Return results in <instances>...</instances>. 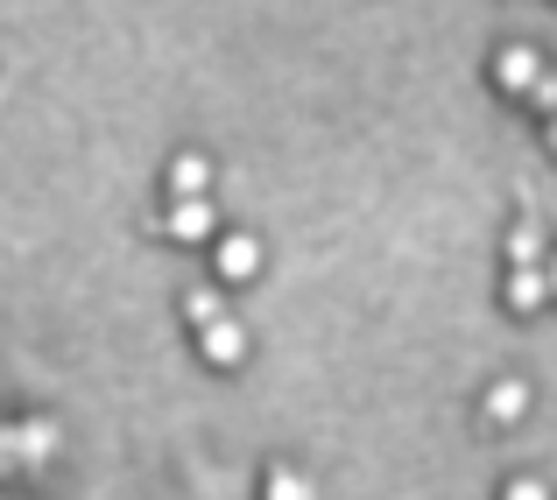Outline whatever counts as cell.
I'll list each match as a JSON object with an SVG mask.
<instances>
[{
  "mask_svg": "<svg viewBox=\"0 0 557 500\" xmlns=\"http://www.w3.org/2000/svg\"><path fill=\"white\" fill-rule=\"evenodd\" d=\"M57 459V423L28 416V423H0V465H50Z\"/></svg>",
  "mask_w": 557,
  "mask_h": 500,
  "instance_id": "6da1fadb",
  "label": "cell"
},
{
  "mask_svg": "<svg viewBox=\"0 0 557 500\" xmlns=\"http://www.w3.org/2000/svg\"><path fill=\"white\" fill-rule=\"evenodd\" d=\"M170 190H177V198L212 190V163H205V155H177V163H170Z\"/></svg>",
  "mask_w": 557,
  "mask_h": 500,
  "instance_id": "ba28073f",
  "label": "cell"
},
{
  "mask_svg": "<svg viewBox=\"0 0 557 500\" xmlns=\"http://www.w3.org/2000/svg\"><path fill=\"white\" fill-rule=\"evenodd\" d=\"M163 233H170V240H184V247L212 240V233H219V212H212V198H205V190H198V198H177V204L163 212Z\"/></svg>",
  "mask_w": 557,
  "mask_h": 500,
  "instance_id": "7a4b0ae2",
  "label": "cell"
},
{
  "mask_svg": "<svg viewBox=\"0 0 557 500\" xmlns=\"http://www.w3.org/2000/svg\"><path fill=\"white\" fill-rule=\"evenodd\" d=\"M530 416V388L522 380H494L487 388V423H522Z\"/></svg>",
  "mask_w": 557,
  "mask_h": 500,
  "instance_id": "52a82bcc",
  "label": "cell"
},
{
  "mask_svg": "<svg viewBox=\"0 0 557 500\" xmlns=\"http://www.w3.org/2000/svg\"><path fill=\"white\" fill-rule=\"evenodd\" d=\"M544 268H550V297H557V247H550V254H544Z\"/></svg>",
  "mask_w": 557,
  "mask_h": 500,
  "instance_id": "7c38bea8",
  "label": "cell"
},
{
  "mask_svg": "<svg viewBox=\"0 0 557 500\" xmlns=\"http://www.w3.org/2000/svg\"><path fill=\"white\" fill-rule=\"evenodd\" d=\"M184 317H190V325H212V317H226V297H219V289H190Z\"/></svg>",
  "mask_w": 557,
  "mask_h": 500,
  "instance_id": "30bf717a",
  "label": "cell"
},
{
  "mask_svg": "<svg viewBox=\"0 0 557 500\" xmlns=\"http://www.w3.org/2000/svg\"><path fill=\"white\" fill-rule=\"evenodd\" d=\"M544 141H550V155H557V121H550V127H544Z\"/></svg>",
  "mask_w": 557,
  "mask_h": 500,
  "instance_id": "4fadbf2b",
  "label": "cell"
},
{
  "mask_svg": "<svg viewBox=\"0 0 557 500\" xmlns=\"http://www.w3.org/2000/svg\"><path fill=\"white\" fill-rule=\"evenodd\" d=\"M522 99H536V107H544V113H557V71H536V85H530V92H522Z\"/></svg>",
  "mask_w": 557,
  "mask_h": 500,
  "instance_id": "8fae6325",
  "label": "cell"
},
{
  "mask_svg": "<svg viewBox=\"0 0 557 500\" xmlns=\"http://www.w3.org/2000/svg\"><path fill=\"white\" fill-rule=\"evenodd\" d=\"M536 71H544V57H536L530 42H508V50H494V85H502V92H530Z\"/></svg>",
  "mask_w": 557,
  "mask_h": 500,
  "instance_id": "277c9868",
  "label": "cell"
},
{
  "mask_svg": "<svg viewBox=\"0 0 557 500\" xmlns=\"http://www.w3.org/2000/svg\"><path fill=\"white\" fill-rule=\"evenodd\" d=\"M544 303H550V268L544 261H508V311L536 317Z\"/></svg>",
  "mask_w": 557,
  "mask_h": 500,
  "instance_id": "3957f363",
  "label": "cell"
},
{
  "mask_svg": "<svg viewBox=\"0 0 557 500\" xmlns=\"http://www.w3.org/2000/svg\"><path fill=\"white\" fill-rule=\"evenodd\" d=\"M212 261H219V275H226V283H247V275L261 268V240H247V233H219Z\"/></svg>",
  "mask_w": 557,
  "mask_h": 500,
  "instance_id": "8992f818",
  "label": "cell"
},
{
  "mask_svg": "<svg viewBox=\"0 0 557 500\" xmlns=\"http://www.w3.org/2000/svg\"><path fill=\"white\" fill-rule=\"evenodd\" d=\"M198 352L212 366H240L247 360V332L233 325V317H212V325H198Z\"/></svg>",
  "mask_w": 557,
  "mask_h": 500,
  "instance_id": "5b68a950",
  "label": "cell"
},
{
  "mask_svg": "<svg viewBox=\"0 0 557 500\" xmlns=\"http://www.w3.org/2000/svg\"><path fill=\"white\" fill-rule=\"evenodd\" d=\"M544 254H550V247H544V226L522 212L516 226H508V261H544Z\"/></svg>",
  "mask_w": 557,
  "mask_h": 500,
  "instance_id": "9c48e42d",
  "label": "cell"
}]
</instances>
